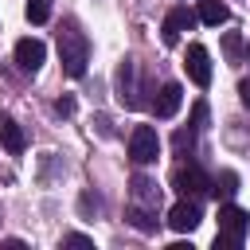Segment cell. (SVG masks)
Returning a JSON list of instances; mask_svg holds the SVG:
<instances>
[{
  "label": "cell",
  "instance_id": "6da1fadb",
  "mask_svg": "<svg viewBox=\"0 0 250 250\" xmlns=\"http://www.w3.org/2000/svg\"><path fill=\"white\" fill-rule=\"evenodd\" d=\"M59 59H62V70H66L70 78H82V74H86L90 43H86V35H82L74 23H66V27L59 31Z\"/></svg>",
  "mask_w": 250,
  "mask_h": 250
},
{
  "label": "cell",
  "instance_id": "4fadbf2b",
  "mask_svg": "<svg viewBox=\"0 0 250 250\" xmlns=\"http://www.w3.org/2000/svg\"><path fill=\"white\" fill-rule=\"evenodd\" d=\"M125 219L137 227V230H145V234H152L156 230V211L152 207H141V203H129V211H125Z\"/></svg>",
  "mask_w": 250,
  "mask_h": 250
},
{
  "label": "cell",
  "instance_id": "ffe728a7",
  "mask_svg": "<svg viewBox=\"0 0 250 250\" xmlns=\"http://www.w3.org/2000/svg\"><path fill=\"white\" fill-rule=\"evenodd\" d=\"M246 55H250V47H246Z\"/></svg>",
  "mask_w": 250,
  "mask_h": 250
},
{
  "label": "cell",
  "instance_id": "5bb4252c",
  "mask_svg": "<svg viewBox=\"0 0 250 250\" xmlns=\"http://www.w3.org/2000/svg\"><path fill=\"white\" fill-rule=\"evenodd\" d=\"M199 20L211 23V27H219V23L230 20V8H227L223 0H199Z\"/></svg>",
  "mask_w": 250,
  "mask_h": 250
},
{
  "label": "cell",
  "instance_id": "7a4b0ae2",
  "mask_svg": "<svg viewBox=\"0 0 250 250\" xmlns=\"http://www.w3.org/2000/svg\"><path fill=\"white\" fill-rule=\"evenodd\" d=\"M246 230H250V215H246L242 207H234V203H223V207H219V234H215V250H234V246H242Z\"/></svg>",
  "mask_w": 250,
  "mask_h": 250
},
{
  "label": "cell",
  "instance_id": "7c38bea8",
  "mask_svg": "<svg viewBox=\"0 0 250 250\" xmlns=\"http://www.w3.org/2000/svg\"><path fill=\"white\" fill-rule=\"evenodd\" d=\"M133 203H141V207H152V211H156V203H160V188H156L148 176H133Z\"/></svg>",
  "mask_w": 250,
  "mask_h": 250
},
{
  "label": "cell",
  "instance_id": "3957f363",
  "mask_svg": "<svg viewBox=\"0 0 250 250\" xmlns=\"http://www.w3.org/2000/svg\"><path fill=\"white\" fill-rule=\"evenodd\" d=\"M211 184H215V180H211L199 164H180V168L172 172V188H176L180 195H191V199L203 195V191H211Z\"/></svg>",
  "mask_w": 250,
  "mask_h": 250
},
{
  "label": "cell",
  "instance_id": "ac0fdd59",
  "mask_svg": "<svg viewBox=\"0 0 250 250\" xmlns=\"http://www.w3.org/2000/svg\"><path fill=\"white\" fill-rule=\"evenodd\" d=\"M238 98H242V105L250 109V78H246V82H238Z\"/></svg>",
  "mask_w": 250,
  "mask_h": 250
},
{
  "label": "cell",
  "instance_id": "2e32d148",
  "mask_svg": "<svg viewBox=\"0 0 250 250\" xmlns=\"http://www.w3.org/2000/svg\"><path fill=\"white\" fill-rule=\"evenodd\" d=\"M211 191H223V195H234V191H238V176H234V172H223V176H219V180L211 184Z\"/></svg>",
  "mask_w": 250,
  "mask_h": 250
},
{
  "label": "cell",
  "instance_id": "8fae6325",
  "mask_svg": "<svg viewBox=\"0 0 250 250\" xmlns=\"http://www.w3.org/2000/svg\"><path fill=\"white\" fill-rule=\"evenodd\" d=\"M180 102H184V90H180V82H168V86L160 90V98L152 102V109H156V117H176Z\"/></svg>",
  "mask_w": 250,
  "mask_h": 250
},
{
  "label": "cell",
  "instance_id": "d6986e66",
  "mask_svg": "<svg viewBox=\"0 0 250 250\" xmlns=\"http://www.w3.org/2000/svg\"><path fill=\"white\" fill-rule=\"evenodd\" d=\"M55 109H59V113H74V102H70V98H59V105H55Z\"/></svg>",
  "mask_w": 250,
  "mask_h": 250
},
{
  "label": "cell",
  "instance_id": "277c9868",
  "mask_svg": "<svg viewBox=\"0 0 250 250\" xmlns=\"http://www.w3.org/2000/svg\"><path fill=\"white\" fill-rule=\"evenodd\" d=\"M129 156H133L137 164H152V160L160 156V137H156L152 125H137V129L129 133Z\"/></svg>",
  "mask_w": 250,
  "mask_h": 250
},
{
  "label": "cell",
  "instance_id": "e0dca14e",
  "mask_svg": "<svg viewBox=\"0 0 250 250\" xmlns=\"http://www.w3.org/2000/svg\"><path fill=\"white\" fill-rule=\"evenodd\" d=\"M62 246H78V250H94V238H86V234H66V238H62Z\"/></svg>",
  "mask_w": 250,
  "mask_h": 250
},
{
  "label": "cell",
  "instance_id": "5b68a950",
  "mask_svg": "<svg viewBox=\"0 0 250 250\" xmlns=\"http://www.w3.org/2000/svg\"><path fill=\"white\" fill-rule=\"evenodd\" d=\"M199 219H203V215H199V203H195V199H188V195L168 211V227H172V230H180V234H191V230L199 227Z\"/></svg>",
  "mask_w": 250,
  "mask_h": 250
},
{
  "label": "cell",
  "instance_id": "30bf717a",
  "mask_svg": "<svg viewBox=\"0 0 250 250\" xmlns=\"http://www.w3.org/2000/svg\"><path fill=\"white\" fill-rule=\"evenodd\" d=\"M117 98H121L125 105H141V98H137V78H133V62H129V59L117 66Z\"/></svg>",
  "mask_w": 250,
  "mask_h": 250
},
{
  "label": "cell",
  "instance_id": "9a60e30c",
  "mask_svg": "<svg viewBox=\"0 0 250 250\" xmlns=\"http://www.w3.org/2000/svg\"><path fill=\"white\" fill-rule=\"evenodd\" d=\"M27 20L31 23H47V16H51V0H27Z\"/></svg>",
  "mask_w": 250,
  "mask_h": 250
},
{
  "label": "cell",
  "instance_id": "ba28073f",
  "mask_svg": "<svg viewBox=\"0 0 250 250\" xmlns=\"http://www.w3.org/2000/svg\"><path fill=\"white\" fill-rule=\"evenodd\" d=\"M191 23H195V16H191L188 8H172V12L164 16V43H168V47L180 43V35L191 31Z\"/></svg>",
  "mask_w": 250,
  "mask_h": 250
},
{
  "label": "cell",
  "instance_id": "9c48e42d",
  "mask_svg": "<svg viewBox=\"0 0 250 250\" xmlns=\"http://www.w3.org/2000/svg\"><path fill=\"white\" fill-rule=\"evenodd\" d=\"M0 145L12 152V156H20L23 148H27V137H23V129L8 117V113H0Z\"/></svg>",
  "mask_w": 250,
  "mask_h": 250
},
{
  "label": "cell",
  "instance_id": "52a82bcc",
  "mask_svg": "<svg viewBox=\"0 0 250 250\" xmlns=\"http://www.w3.org/2000/svg\"><path fill=\"white\" fill-rule=\"evenodd\" d=\"M43 59H47V47H43L39 39H20V43H16V62H20V70L35 74V70L43 66Z\"/></svg>",
  "mask_w": 250,
  "mask_h": 250
},
{
  "label": "cell",
  "instance_id": "8992f818",
  "mask_svg": "<svg viewBox=\"0 0 250 250\" xmlns=\"http://www.w3.org/2000/svg\"><path fill=\"white\" fill-rule=\"evenodd\" d=\"M188 78L195 82V86H207L211 82V55H207V47L203 43H191L188 47Z\"/></svg>",
  "mask_w": 250,
  "mask_h": 250
}]
</instances>
